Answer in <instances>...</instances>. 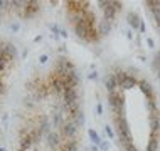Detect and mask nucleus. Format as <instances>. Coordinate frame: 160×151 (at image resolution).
Segmentation results:
<instances>
[{
  "label": "nucleus",
  "mask_w": 160,
  "mask_h": 151,
  "mask_svg": "<svg viewBox=\"0 0 160 151\" xmlns=\"http://www.w3.org/2000/svg\"><path fill=\"white\" fill-rule=\"evenodd\" d=\"M99 8L103 12V20H108V22L113 24L118 12H122L123 3L122 2H115V0H106V2H98Z\"/></svg>",
  "instance_id": "nucleus-1"
},
{
  "label": "nucleus",
  "mask_w": 160,
  "mask_h": 151,
  "mask_svg": "<svg viewBox=\"0 0 160 151\" xmlns=\"http://www.w3.org/2000/svg\"><path fill=\"white\" fill-rule=\"evenodd\" d=\"M143 7L148 12V15L152 17L155 27H160V2L158 0H147V2H143Z\"/></svg>",
  "instance_id": "nucleus-2"
},
{
  "label": "nucleus",
  "mask_w": 160,
  "mask_h": 151,
  "mask_svg": "<svg viewBox=\"0 0 160 151\" xmlns=\"http://www.w3.org/2000/svg\"><path fill=\"white\" fill-rule=\"evenodd\" d=\"M79 128L81 126H78L74 121L68 119L66 123L61 126V129H59V134H61L62 139H72V138H78V131H79Z\"/></svg>",
  "instance_id": "nucleus-3"
},
{
  "label": "nucleus",
  "mask_w": 160,
  "mask_h": 151,
  "mask_svg": "<svg viewBox=\"0 0 160 151\" xmlns=\"http://www.w3.org/2000/svg\"><path fill=\"white\" fill-rule=\"evenodd\" d=\"M34 146V141L31 134H29V129L22 128L19 131V148H17V151H29Z\"/></svg>",
  "instance_id": "nucleus-4"
},
{
  "label": "nucleus",
  "mask_w": 160,
  "mask_h": 151,
  "mask_svg": "<svg viewBox=\"0 0 160 151\" xmlns=\"http://www.w3.org/2000/svg\"><path fill=\"white\" fill-rule=\"evenodd\" d=\"M39 10H41V2H36V0H25V7L19 15L22 17V19H32Z\"/></svg>",
  "instance_id": "nucleus-5"
},
{
  "label": "nucleus",
  "mask_w": 160,
  "mask_h": 151,
  "mask_svg": "<svg viewBox=\"0 0 160 151\" xmlns=\"http://www.w3.org/2000/svg\"><path fill=\"white\" fill-rule=\"evenodd\" d=\"M138 89L143 92L145 99H157V94H155L153 86L150 84L147 79H138Z\"/></svg>",
  "instance_id": "nucleus-6"
},
{
  "label": "nucleus",
  "mask_w": 160,
  "mask_h": 151,
  "mask_svg": "<svg viewBox=\"0 0 160 151\" xmlns=\"http://www.w3.org/2000/svg\"><path fill=\"white\" fill-rule=\"evenodd\" d=\"M46 139H47L49 148H52V151H58L59 144L62 143V138H61V134H59V131H49L46 134Z\"/></svg>",
  "instance_id": "nucleus-7"
},
{
  "label": "nucleus",
  "mask_w": 160,
  "mask_h": 151,
  "mask_svg": "<svg viewBox=\"0 0 160 151\" xmlns=\"http://www.w3.org/2000/svg\"><path fill=\"white\" fill-rule=\"evenodd\" d=\"M133 87H138V79H137V76H135V74H132V71H128L127 79H125L123 83L118 86V89H122L123 92H127V91L133 89Z\"/></svg>",
  "instance_id": "nucleus-8"
},
{
  "label": "nucleus",
  "mask_w": 160,
  "mask_h": 151,
  "mask_svg": "<svg viewBox=\"0 0 160 151\" xmlns=\"http://www.w3.org/2000/svg\"><path fill=\"white\" fill-rule=\"evenodd\" d=\"M62 104H69V102H76V101H81L79 99V89H66L62 92Z\"/></svg>",
  "instance_id": "nucleus-9"
},
{
  "label": "nucleus",
  "mask_w": 160,
  "mask_h": 151,
  "mask_svg": "<svg viewBox=\"0 0 160 151\" xmlns=\"http://www.w3.org/2000/svg\"><path fill=\"white\" fill-rule=\"evenodd\" d=\"M78 148H79V141L78 138H72V139H62L58 151H78Z\"/></svg>",
  "instance_id": "nucleus-10"
},
{
  "label": "nucleus",
  "mask_w": 160,
  "mask_h": 151,
  "mask_svg": "<svg viewBox=\"0 0 160 151\" xmlns=\"http://www.w3.org/2000/svg\"><path fill=\"white\" fill-rule=\"evenodd\" d=\"M127 22H128V25L133 30H140V25H142L143 20H142L140 15L135 14V12H128V14H127Z\"/></svg>",
  "instance_id": "nucleus-11"
},
{
  "label": "nucleus",
  "mask_w": 160,
  "mask_h": 151,
  "mask_svg": "<svg viewBox=\"0 0 160 151\" xmlns=\"http://www.w3.org/2000/svg\"><path fill=\"white\" fill-rule=\"evenodd\" d=\"M111 29H113V24L111 22H108V20H98V32H99V35L101 37H105L108 35V34L111 32Z\"/></svg>",
  "instance_id": "nucleus-12"
},
{
  "label": "nucleus",
  "mask_w": 160,
  "mask_h": 151,
  "mask_svg": "<svg viewBox=\"0 0 160 151\" xmlns=\"http://www.w3.org/2000/svg\"><path fill=\"white\" fill-rule=\"evenodd\" d=\"M105 89H106V92H113V91L118 89V86H116V81H115V76L111 74H106L105 77Z\"/></svg>",
  "instance_id": "nucleus-13"
},
{
  "label": "nucleus",
  "mask_w": 160,
  "mask_h": 151,
  "mask_svg": "<svg viewBox=\"0 0 160 151\" xmlns=\"http://www.w3.org/2000/svg\"><path fill=\"white\" fill-rule=\"evenodd\" d=\"M10 8V2H5V0H0V12H5Z\"/></svg>",
  "instance_id": "nucleus-14"
},
{
  "label": "nucleus",
  "mask_w": 160,
  "mask_h": 151,
  "mask_svg": "<svg viewBox=\"0 0 160 151\" xmlns=\"http://www.w3.org/2000/svg\"><path fill=\"white\" fill-rule=\"evenodd\" d=\"M10 30H12V32H19V30H20V24L19 22L10 24Z\"/></svg>",
  "instance_id": "nucleus-15"
},
{
  "label": "nucleus",
  "mask_w": 160,
  "mask_h": 151,
  "mask_svg": "<svg viewBox=\"0 0 160 151\" xmlns=\"http://www.w3.org/2000/svg\"><path fill=\"white\" fill-rule=\"evenodd\" d=\"M47 60H49V57H47V55H46V54H42V55H41V57H39V62H41V64H46V62H47Z\"/></svg>",
  "instance_id": "nucleus-16"
},
{
  "label": "nucleus",
  "mask_w": 160,
  "mask_h": 151,
  "mask_svg": "<svg viewBox=\"0 0 160 151\" xmlns=\"http://www.w3.org/2000/svg\"><path fill=\"white\" fill-rule=\"evenodd\" d=\"M99 148H101L103 151H106V149H108V143H105V141H101V144H99Z\"/></svg>",
  "instance_id": "nucleus-17"
},
{
  "label": "nucleus",
  "mask_w": 160,
  "mask_h": 151,
  "mask_svg": "<svg viewBox=\"0 0 160 151\" xmlns=\"http://www.w3.org/2000/svg\"><path fill=\"white\" fill-rule=\"evenodd\" d=\"M41 40H42V37H41V35H37L36 39H34V42H41Z\"/></svg>",
  "instance_id": "nucleus-18"
},
{
  "label": "nucleus",
  "mask_w": 160,
  "mask_h": 151,
  "mask_svg": "<svg viewBox=\"0 0 160 151\" xmlns=\"http://www.w3.org/2000/svg\"><path fill=\"white\" fill-rule=\"evenodd\" d=\"M91 151H98V146H93V148H91Z\"/></svg>",
  "instance_id": "nucleus-19"
}]
</instances>
